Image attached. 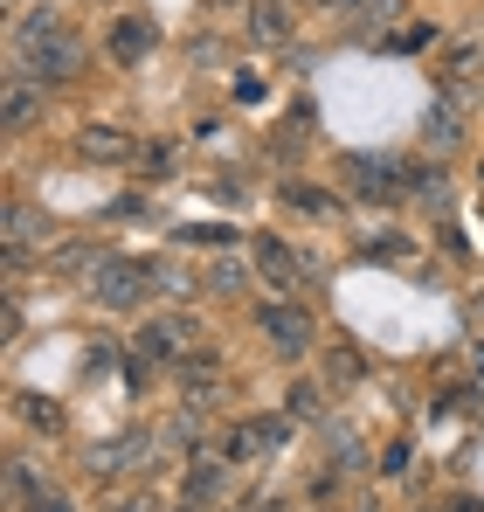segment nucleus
<instances>
[{"label":"nucleus","instance_id":"obj_1","mask_svg":"<svg viewBox=\"0 0 484 512\" xmlns=\"http://www.w3.org/2000/svg\"><path fill=\"white\" fill-rule=\"evenodd\" d=\"M14 56H21L14 77H28V84H63V77H77V70H83L90 49H83L77 35L42 7V14H28V21H14Z\"/></svg>","mask_w":484,"mask_h":512},{"label":"nucleus","instance_id":"obj_2","mask_svg":"<svg viewBox=\"0 0 484 512\" xmlns=\"http://www.w3.org/2000/svg\"><path fill=\"white\" fill-rule=\"evenodd\" d=\"M153 284H160V263H139V256H97L90 263V298L97 305H139Z\"/></svg>","mask_w":484,"mask_h":512},{"label":"nucleus","instance_id":"obj_3","mask_svg":"<svg viewBox=\"0 0 484 512\" xmlns=\"http://www.w3.org/2000/svg\"><path fill=\"white\" fill-rule=\"evenodd\" d=\"M187 346H201V319H194V312L146 319V333H139V353H146V360H180Z\"/></svg>","mask_w":484,"mask_h":512},{"label":"nucleus","instance_id":"obj_4","mask_svg":"<svg viewBox=\"0 0 484 512\" xmlns=\"http://www.w3.org/2000/svg\"><path fill=\"white\" fill-rule=\"evenodd\" d=\"M256 326L277 340V353H284V360H298V353L312 346V319H305L298 305H284V298H277V305H263V312H256Z\"/></svg>","mask_w":484,"mask_h":512},{"label":"nucleus","instance_id":"obj_5","mask_svg":"<svg viewBox=\"0 0 484 512\" xmlns=\"http://www.w3.org/2000/svg\"><path fill=\"white\" fill-rule=\"evenodd\" d=\"M277 443H284V423H277V416H256V423H242V429L222 436V457H229V464H249V457H270Z\"/></svg>","mask_w":484,"mask_h":512},{"label":"nucleus","instance_id":"obj_6","mask_svg":"<svg viewBox=\"0 0 484 512\" xmlns=\"http://www.w3.org/2000/svg\"><path fill=\"white\" fill-rule=\"evenodd\" d=\"M153 42H160V28H153L146 14H118V28H111V63H146Z\"/></svg>","mask_w":484,"mask_h":512},{"label":"nucleus","instance_id":"obj_7","mask_svg":"<svg viewBox=\"0 0 484 512\" xmlns=\"http://www.w3.org/2000/svg\"><path fill=\"white\" fill-rule=\"evenodd\" d=\"M256 270L270 277V291H298V256L284 250L277 236H256Z\"/></svg>","mask_w":484,"mask_h":512},{"label":"nucleus","instance_id":"obj_8","mask_svg":"<svg viewBox=\"0 0 484 512\" xmlns=\"http://www.w3.org/2000/svg\"><path fill=\"white\" fill-rule=\"evenodd\" d=\"M277 194H284L298 215H312V222H332V215H339V194H325V187H305V180H284Z\"/></svg>","mask_w":484,"mask_h":512},{"label":"nucleus","instance_id":"obj_9","mask_svg":"<svg viewBox=\"0 0 484 512\" xmlns=\"http://www.w3.org/2000/svg\"><path fill=\"white\" fill-rule=\"evenodd\" d=\"M83 160H132V132L125 125H90L83 132Z\"/></svg>","mask_w":484,"mask_h":512},{"label":"nucleus","instance_id":"obj_10","mask_svg":"<svg viewBox=\"0 0 484 512\" xmlns=\"http://www.w3.org/2000/svg\"><path fill=\"white\" fill-rule=\"evenodd\" d=\"M249 35L256 42H291V7L284 0H256L249 7Z\"/></svg>","mask_w":484,"mask_h":512},{"label":"nucleus","instance_id":"obj_11","mask_svg":"<svg viewBox=\"0 0 484 512\" xmlns=\"http://www.w3.org/2000/svg\"><path fill=\"white\" fill-rule=\"evenodd\" d=\"M35 118H42V90L28 84V77H14L7 84V132H28Z\"/></svg>","mask_w":484,"mask_h":512},{"label":"nucleus","instance_id":"obj_12","mask_svg":"<svg viewBox=\"0 0 484 512\" xmlns=\"http://www.w3.org/2000/svg\"><path fill=\"white\" fill-rule=\"evenodd\" d=\"M346 173H353V187L360 194H374V201H395L402 187H395V167H374V160H346Z\"/></svg>","mask_w":484,"mask_h":512},{"label":"nucleus","instance_id":"obj_13","mask_svg":"<svg viewBox=\"0 0 484 512\" xmlns=\"http://www.w3.org/2000/svg\"><path fill=\"white\" fill-rule=\"evenodd\" d=\"M173 243H187V250H229L236 229L229 222H187V229H173Z\"/></svg>","mask_w":484,"mask_h":512},{"label":"nucleus","instance_id":"obj_14","mask_svg":"<svg viewBox=\"0 0 484 512\" xmlns=\"http://www.w3.org/2000/svg\"><path fill=\"white\" fill-rule=\"evenodd\" d=\"M422 139H429L436 153H450V146L464 139V125H457V111H450V104H436V111H429V132H422Z\"/></svg>","mask_w":484,"mask_h":512},{"label":"nucleus","instance_id":"obj_15","mask_svg":"<svg viewBox=\"0 0 484 512\" xmlns=\"http://www.w3.org/2000/svg\"><path fill=\"white\" fill-rule=\"evenodd\" d=\"M208 492H222V464H215V457H201V464L187 471V499H208Z\"/></svg>","mask_w":484,"mask_h":512},{"label":"nucleus","instance_id":"obj_16","mask_svg":"<svg viewBox=\"0 0 484 512\" xmlns=\"http://www.w3.org/2000/svg\"><path fill=\"white\" fill-rule=\"evenodd\" d=\"M332 14H374V21H395L402 14V0H325Z\"/></svg>","mask_w":484,"mask_h":512},{"label":"nucleus","instance_id":"obj_17","mask_svg":"<svg viewBox=\"0 0 484 512\" xmlns=\"http://www.w3.org/2000/svg\"><path fill=\"white\" fill-rule=\"evenodd\" d=\"M471 70H484V49H450V63H443V77H450V90L464 84Z\"/></svg>","mask_w":484,"mask_h":512},{"label":"nucleus","instance_id":"obj_18","mask_svg":"<svg viewBox=\"0 0 484 512\" xmlns=\"http://www.w3.org/2000/svg\"><path fill=\"white\" fill-rule=\"evenodd\" d=\"M208 291H242V263H215L208 270Z\"/></svg>","mask_w":484,"mask_h":512},{"label":"nucleus","instance_id":"obj_19","mask_svg":"<svg viewBox=\"0 0 484 512\" xmlns=\"http://www.w3.org/2000/svg\"><path fill=\"white\" fill-rule=\"evenodd\" d=\"M332 374H339V381H360V353H353V346H332Z\"/></svg>","mask_w":484,"mask_h":512},{"label":"nucleus","instance_id":"obj_20","mask_svg":"<svg viewBox=\"0 0 484 512\" xmlns=\"http://www.w3.org/2000/svg\"><path fill=\"white\" fill-rule=\"evenodd\" d=\"M28 512H77V506H70V492H49V485H42V492L28 499Z\"/></svg>","mask_w":484,"mask_h":512},{"label":"nucleus","instance_id":"obj_21","mask_svg":"<svg viewBox=\"0 0 484 512\" xmlns=\"http://www.w3.org/2000/svg\"><path fill=\"white\" fill-rule=\"evenodd\" d=\"M28 423H35V429H49V436H56V429H63V409H56V402H49V409H42V402H28Z\"/></svg>","mask_w":484,"mask_h":512},{"label":"nucleus","instance_id":"obj_22","mask_svg":"<svg viewBox=\"0 0 484 512\" xmlns=\"http://www.w3.org/2000/svg\"><path fill=\"white\" fill-rule=\"evenodd\" d=\"M291 409L298 416H319V388H291Z\"/></svg>","mask_w":484,"mask_h":512},{"label":"nucleus","instance_id":"obj_23","mask_svg":"<svg viewBox=\"0 0 484 512\" xmlns=\"http://www.w3.org/2000/svg\"><path fill=\"white\" fill-rule=\"evenodd\" d=\"M118 512H153V506H139V499H125V506H118Z\"/></svg>","mask_w":484,"mask_h":512},{"label":"nucleus","instance_id":"obj_24","mask_svg":"<svg viewBox=\"0 0 484 512\" xmlns=\"http://www.w3.org/2000/svg\"><path fill=\"white\" fill-rule=\"evenodd\" d=\"M478 367H484V346H478Z\"/></svg>","mask_w":484,"mask_h":512}]
</instances>
